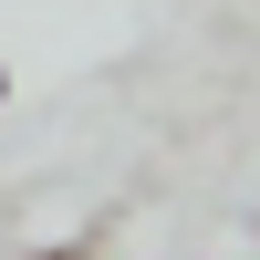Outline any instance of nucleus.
Listing matches in <instances>:
<instances>
[{"label": "nucleus", "instance_id": "1", "mask_svg": "<svg viewBox=\"0 0 260 260\" xmlns=\"http://www.w3.org/2000/svg\"><path fill=\"white\" fill-rule=\"evenodd\" d=\"M31 260H94V240H62V250H31Z\"/></svg>", "mask_w": 260, "mask_h": 260}]
</instances>
